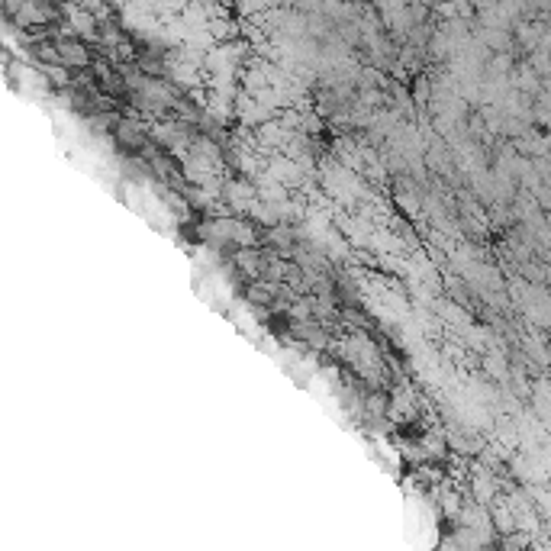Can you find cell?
I'll list each match as a JSON object with an SVG mask.
<instances>
[{
  "instance_id": "7a4b0ae2",
  "label": "cell",
  "mask_w": 551,
  "mask_h": 551,
  "mask_svg": "<svg viewBox=\"0 0 551 551\" xmlns=\"http://www.w3.org/2000/svg\"><path fill=\"white\" fill-rule=\"evenodd\" d=\"M110 136H113L116 149H123L129 155H145V149H149V133H145V126L136 120V116L116 113L113 123H110Z\"/></svg>"
},
{
  "instance_id": "6da1fadb",
  "label": "cell",
  "mask_w": 551,
  "mask_h": 551,
  "mask_svg": "<svg viewBox=\"0 0 551 551\" xmlns=\"http://www.w3.org/2000/svg\"><path fill=\"white\" fill-rule=\"evenodd\" d=\"M49 39H52V46H55V55H58V65L68 68V71H87L94 62V52L87 49V42L75 33H62V29H49Z\"/></svg>"
}]
</instances>
